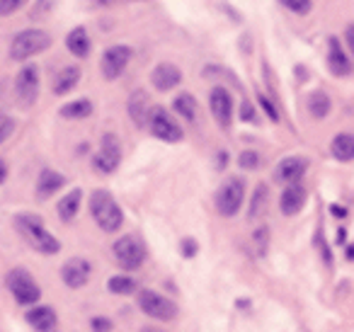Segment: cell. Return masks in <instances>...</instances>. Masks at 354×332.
<instances>
[{
    "mask_svg": "<svg viewBox=\"0 0 354 332\" xmlns=\"http://www.w3.org/2000/svg\"><path fill=\"white\" fill-rule=\"evenodd\" d=\"M183 255H185V257H194V255H197V243H194V240H185V243H183Z\"/></svg>",
    "mask_w": 354,
    "mask_h": 332,
    "instance_id": "ab89813d",
    "label": "cell"
},
{
    "mask_svg": "<svg viewBox=\"0 0 354 332\" xmlns=\"http://www.w3.org/2000/svg\"><path fill=\"white\" fill-rule=\"evenodd\" d=\"M27 0H0V15H12L15 10H20Z\"/></svg>",
    "mask_w": 354,
    "mask_h": 332,
    "instance_id": "d6a6232c",
    "label": "cell"
},
{
    "mask_svg": "<svg viewBox=\"0 0 354 332\" xmlns=\"http://www.w3.org/2000/svg\"><path fill=\"white\" fill-rule=\"evenodd\" d=\"M344 39H347V44H349V51L354 54V25L347 27V32H344Z\"/></svg>",
    "mask_w": 354,
    "mask_h": 332,
    "instance_id": "60d3db41",
    "label": "cell"
},
{
    "mask_svg": "<svg viewBox=\"0 0 354 332\" xmlns=\"http://www.w3.org/2000/svg\"><path fill=\"white\" fill-rule=\"evenodd\" d=\"M330 151H333V156L337 158L339 163L354 160V136L352 133H337V136L333 138Z\"/></svg>",
    "mask_w": 354,
    "mask_h": 332,
    "instance_id": "7402d4cb",
    "label": "cell"
},
{
    "mask_svg": "<svg viewBox=\"0 0 354 332\" xmlns=\"http://www.w3.org/2000/svg\"><path fill=\"white\" fill-rule=\"evenodd\" d=\"M66 44H68L71 54L78 56V59H85V56L90 54V37H88V32H85V27H75L68 35V39H66Z\"/></svg>",
    "mask_w": 354,
    "mask_h": 332,
    "instance_id": "603a6c76",
    "label": "cell"
},
{
    "mask_svg": "<svg viewBox=\"0 0 354 332\" xmlns=\"http://www.w3.org/2000/svg\"><path fill=\"white\" fill-rule=\"evenodd\" d=\"M27 322L39 332H51L56 327V313L51 306H37L27 313Z\"/></svg>",
    "mask_w": 354,
    "mask_h": 332,
    "instance_id": "d6986e66",
    "label": "cell"
},
{
    "mask_svg": "<svg viewBox=\"0 0 354 332\" xmlns=\"http://www.w3.org/2000/svg\"><path fill=\"white\" fill-rule=\"evenodd\" d=\"M49 44H51V37L44 30H25L12 37L10 56L15 61H27L35 54H39V51L49 49Z\"/></svg>",
    "mask_w": 354,
    "mask_h": 332,
    "instance_id": "3957f363",
    "label": "cell"
},
{
    "mask_svg": "<svg viewBox=\"0 0 354 332\" xmlns=\"http://www.w3.org/2000/svg\"><path fill=\"white\" fill-rule=\"evenodd\" d=\"M90 114H93L90 100H75V102H68L66 107H61V117L64 119H85Z\"/></svg>",
    "mask_w": 354,
    "mask_h": 332,
    "instance_id": "484cf974",
    "label": "cell"
},
{
    "mask_svg": "<svg viewBox=\"0 0 354 332\" xmlns=\"http://www.w3.org/2000/svg\"><path fill=\"white\" fill-rule=\"evenodd\" d=\"M209 107H212V114L221 127H228L231 124V117H233V100H231V93L221 85L209 93Z\"/></svg>",
    "mask_w": 354,
    "mask_h": 332,
    "instance_id": "7c38bea8",
    "label": "cell"
},
{
    "mask_svg": "<svg viewBox=\"0 0 354 332\" xmlns=\"http://www.w3.org/2000/svg\"><path fill=\"white\" fill-rule=\"evenodd\" d=\"M90 3L97 8H112V6H122V3H131V0H90Z\"/></svg>",
    "mask_w": 354,
    "mask_h": 332,
    "instance_id": "f35d334b",
    "label": "cell"
},
{
    "mask_svg": "<svg viewBox=\"0 0 354 332\" xmlns=\"http://www.w3.org/2000/svg\"><path fill=\"white\" fill-rule=\"evenodd\" d=\"M306 187H301L299 182L296 185H289L284 192H281V199H279V206H281V214L284 216H294L304 209L306 204Z\"/></svg>",
    "mask_w": 354,
    "mask_h": 332,
    "instance_id": "2e32d148",
    "label": "cell"
},
{
    "mask_svg": "<svg viewBox=\"0 0 354 332\" xmlns=\"http://www.w3.org/2000/svg\"><path fill=\"white\" fill-rule=\"evenodd\" d=\"M308 112L313 114L315 119H323V117H328V112H330V98L325 93H310V98H308Z\"/></svg>",
    "mask_w": 354,
    "mask_h": 332,
    "instance_id": "83f0119b",
    "label": "cell"
},
{
    "mask_svg": "<svg viewBox=\"0 0 354 332\" xmlns=\"http://www.w3.org/2000/svg\"><path fill=\"white\" fill-rule=\"evenodd\" d=\"M151 83L165 93V90H172L175 85L183 83V71L172 64H158L151 73Z\"/></svg>",
    "mask_w": 354,
    "mask_h": 332,
    "instance_id": "9a60e30c",
    "label": "cell"
},
{
    "mask_svg": "<svg viewBox=\"0 0 354 332\" xmlns=\"http://www.w3.org/2000/svg\"><path fill=\"white\" fill-rule=\"evenodd\" d=\"M267 245H270V228H267V225H260V228L252 233V250H255L257 257H265Z\"/></svg>",
    "mask_w": 354,
    "mask_h": 332,
    "instance_id": "f546056e",
    "label": "cell"
},
{
    "mask_svg": "<svg viewBox=\"0 0 354 332\" xmlns=\"http://www.w3.org/2000/svg\"><path fill=\"white\" fill-rule=\"evenodd\" d=\"M37 95H39V68L35 64H27L25 68H20V73L15 78L17 104L32 107L37 102Z\"/></svg>",
    "mask_w": 354,
    "mask_h": 332,
    "instance_id": "ba28073f",
    "label": "cell"
},
{
    "mask_svg": "<svg viewBox=\"0 0 354 332\" xmlns=\"http://www.w3.org/2000/svg\"><path fill=\"white\" fill-rule=\"evenodd\" d=\"M90 272H93V267H90V262L85 257H71L68 262L61 267V277H64L66 286H71V288L85 286L90 279Z\"/></svg>",
    "mask_w": 354,
    "mask_h": 332,
    "instance_id": "4fadbf2b",
    "label": "cell"
},
{
    "mask_svg": "<svg viewBox=\"0 0 354 332\" xmlns=\"http://www.w3.org/2000/svg\"><path fill=\"white\" fill-rule=\"evenodd\" d=\"M245 199V182L243 177H228L216 192V209L221 216H236Z\"/></svg>",
    "mask_w": 354,
    "mask_h": 332,
    "instance_id": "5b68a950",
    "label": "cell"
},
{
    "mask_svg": "<svg viewBox=\"0 0 354 332\" xmlns=\"http://www.w3.org/2000/svg\"><path fill=\"white\" fill-rule=\"evenodd\" d=\"M51 3H54V0H39V3H37L39 8H37V10L32 12V17H44L46 12L51 10Z\"/></svg>",
    "mask_w": 354,
    "mask_h": 332,
    "instance_id": "8d00e7d4",
    "label": "cell"
},
{
    "mask_svg": "<svg viewBox=\"0 0 354 332\" xmlns=\"http://www.w3.org/2000/svg\"><path fill=\"white\" fill-rule=\"evenodd\" d=\"M90 211H93L95 223H97L104 233H114V230L122 228L124 214L107 190H95L93 192V196H90Z\"/></svg>",
    "mask_w": 354,
    "mask_h": 332,
    "instance_id": "6da1fadb",
    "label": "cell"
},
{
    "mask_svg": "<svg viewBox=\"0 0 354 332\" xmlns=\"http://www.w3.org/2000/svg\"><path fill=\"white\" fill-rule=\"evenodd\" d=\"M175 112L187 119V122H194L197 119V100L187 93L180 95V98H175Z\"/></svg>",
    "mask_w": 354,
    "mask_h": 332,
    "instance_id": "4316f807",
    "label": "cell"
},
{
    "mask_svg": "<svg viewBox=\"0 0 354 332\" xmlns=\"http://www.w3.org/2000/svg\"><path fill=\"white\" fill-rule=\"evenodd\" d=\"M80 199H83L80 190L68 192L64 199H59V216H61V219H64V221H73L75 214H78V209H80Z\"/></svg>",
    "mask_w": 354,
    "mask_h": 332,
    "instance_id": "d4e9b609",
    "label": "cell"
},
{
    "mask_svg": "<svg viewBox=\"0 0 354 332\" xmlns=\"http://www.w3.org/2000/svg\"><path fill=\"white\" fill-rule=\"evenodd\" d=\"M6 284H8V288H10L12 298H15L17 303H22V306H32V303H37L41 296L39 284H37L35 279H32V274L22 267L10 269L6 277Z\"/></svg>",
    "mask_w": 354,
    "mask_h": 332,
    "instance_id": "277c9868",
    "label": "cell"
},
{
    "mask_svg": "<svg viewBox=\"0 0 354 332\" xmlns=\"http://www.w3.org/2000/svg\"><path fill=\"white\" fill-rule=\"evenodd\" d=\"M12 129H15V124H12V119H10V117H3V131H0V141L6 143L8 138H10Z\"/></svg>",
    "mask_w": 354,
    "mask_h": 332,
    "instance_id": "d590c367",
    "label": "cell"
},
{
    "mask_svg": "<svg viewBox=\"0 0 354 332\" xmlns=\"http://www.w3.org/2000/svg\"><path fill=\"white\" fill-rule=\"evenodd\" d=\"M238 163H241V167H245V170H255V167L260 165V156H257L255 151H245V153H241Z\"/></svg>",
    "mask_w": 354,
    "mask_h": 332,
    "instance_id": "1f68e13d",
    "label": "cell"
},
{
    "mask_svg": "<svg viewBox=\"0 0 354 332\" xmlns=\"http://www.w3.org/2000/svg\"><path fill=\"white\" fill-rule=\"evenodd\" d=\"M112 252L122 269H138L146 262V245H143L136 235H124V238H119L117 243H114Z\"/></svg>",
    "mask_w": 354,
    "mask_h": 332,
    "instance_id": "8992f818",
    "label": "cell"
},
{
    "mask_svg": "<svg viewBox=\"0 0 354 332\" xmlns=\"http://www.w3.org/2000/svg\"><path fill=\"white\" fill-rule=\"evenodd\" d=\"M328 68L333 71L335 75L352 73V64H349L347 54H344L342 44H339V39H335V37H330V42H328Z\"/></svg>",
    "mask_w": 354,
    "mask_h": 332,
    "instance_id": "e0dca14e",
    "label": "cell"
},
{
    "mask_svg": "<svg viewBox=\"0 0 354 332\" xmlns=\"http://www.w3.org/2000/svg\"><path fill=\"white\" fill-rule=\"evenodd\" d=\"M64 175H59V172L54 170H44L39 175V182H37V196L39 199H49L54 192H59L61 187H64Z\"/></svg>",
    "mask_w": 354,
    "mask_h": 332,
    "instance_id": "44dd1931",
    "label": "cell"
},
{
    "mask_svg": "<svg viewBox=\"0 0 354 332\" xmlns=\"http://www.w3.org/2000/svg\"><path fill=\"white\" fill-rule=\"evenodd\" d=\"M241 117H243V122H255V109L250 107V102H243Z\"/></svg>",
    "mask_w": 354,
    "mask_h": 332,
    "instance_id": "74e56055",
    "label": "cell"
},
{
    "mask_svg": "<svg viewBox=\"0 0 354 332\" xmlns=\"http://www.w3.org/2000/svg\"><path fill=\"white\" fill-rule=\"evenodd\" d=\"M119 163H122V148H119L117 136H112V133H104L102 143H100L97 156H95V160H93L95 170H100V172H104V175H109V172L117 170Z\"/></svg>",
    "mask_w": 354,
    "mask_h": 332,
    "instance_id": "30bf717a",
    "label": "cell"
},
{
    "mask_svg": "<svg viewBox=\"0 0 354 332\" xmlns=\"http://www.w3.org/2000/svg\"><path fill=\"white\" fill-rule=\"evenodd\" d=\"M308 170V160L299 156L284 158L279 165L274 167V180L281 182V185H296V182L304 177V172Z\"/></svg>",
    "mask_w": 354,
    "mask_h": 332,
    "instance_id": "5bb4252c",
    "label": "cell"
},
{
    "mask_svg": "<svg viewBox=\"0 0 354 332\" xmlns=\"http://www.w3.org/2000/svg\"><path fill=\"white\" fill-rule=\"evenodd\" d=\"M260 104L265 107V112H267V117L272 119V122H279V114H277V107L270 102V100L265 98V95H260Z\"/></svg>",
    "mask_w": 354,
    "mask_h": 332,
    "instance_id": "836d02e7",
    "label": "cell"
},
{
    "mask_svg": "<svg viewBox=\"0 0 354 332\" xmlns=\"http://www.w3.org/2000/svg\"><path fill=\"white\" fill-rule=\"evenodd\" d=\"M107 286H109V291L119 293V296H129V293L136 291V282H133L131 277H112Z\"/></svg>",
    "mask_w": 354,
    "mask_h": 332,
    "instance_id": "f1b7e54d",
    "label": "cell"
},
{
    "mask_svg": "<svg viewBox=\"0 0 354 332\" xmlns=\"http://www.w3.org/2000/svg\"><path fill=\"white\" fill-rule=\"evenodd\" d=\"M93 332H112V322H109L107 317H95Z\"/></svg>",
    "mask_w": 354,
    "mask_h": 332,
    "instance_id": "e575fe53",
    "label": "cell"
},
{
    "mask_svg": "<svg viewBox=\"0 0 354 332\" xmlns=\"http://www.w3.org/2000/svg\"><path fill=\"white\" fill-rule=\"evenodd\" d=\"M129 61H131V49L124 44H117V46H109L102 56V75L107 80H117L119 75L127 71Z\"/></svg>",
    "mask_w": 354,
    "mask_h": 332,
    "instance_id": "8fae6325",
    "label": "cell"
},
{
    "mask_svg": "<svg viewBox=\"0 0 354 332\" xmlns=\"http://www.w3.org/2000/svg\"><path fill=\"white\" fill-rule=\"evenodd\" d=\"M279 3L286 8V10L296 12V15H306V12H310V8H313L310 0H279Z\"/></svg>",
    "mask_w": 354,
    "mask_h": 332,
    "instance_id": "4dcf8cb0",
    "label": "cell"
},
{
    "mask_svg": "<svg viewBox=\"0 0 354 332\" xmlns=\"http://www.w3.org/2000/svg\"><path fill=\"white\" fill-rule=\"evenodd\" d=\"M267 201H270V190L267 185H257L255 192H252V199H250V209H248V219L255 221V219H262L267 209Z\"/></svg>",
    "mask_w": 354,
    "mask_h": 332,
    "instance_id": "cb8c5ba5",
    "label": "cell"
},
{
    "mask_svg": "<svg viewBox=\"0 0 354 332\" xmlns=\"http://www.w3.org/2000/svg\"><path fill=\"white\" fill-rule=\"evenodd\" d=\"M138 308L146 313L148 317H156V320H172L177 315V306L170 301V298L160 296V293L151 291V288H143L138 291Z\"/></svg>",
    "mask_w": 354,
    "mask_h": 332,
    "instance_id": "52a82bcc",
    "label": "cell"
},
{
    "mask_svg": "<svg viewBox=\"0 0 354 332\" xmlns=\"http://www.w3.org/2000/svg\"><path fill=\"white\" fill-rule=\"evenodd\" d=\"M129 114H131V122L136 127H146L148 117H151V107H148V95L143 90H136V93L129 98Z\"/></svg>",
    "mask_w": 354,
    "mask_h": 332,
    "instance_id": "ac0fdd59",
    "label": "cell"
},
{
    "mask_svg": "<svg viewBox=\"0 0 354 332\" xmlns=\"http://www.w3.org/2000/svg\"><path fill=\"white\" fill-rule=\"evenodd\" d=\"M80 80V68L78 66H66V68H61L59 73H56L54 78V93L56 95H66L71 93V90L78 85Z\"/></svg>",
    "mask_w": 354,
    "mask_h": 332,
    "instance_id": "ffe728a7",
    "label": "cell"
},
{
    "mask_svg": "<svg viewBox=\"0 0 354 332\" xmlns=\"http://www.w3.org/2000/svg\"><path fill=\"white\" fill-rule=\"evenodd\" d=\"M143 332H160V330H156V327H146Z\"/></svg>",
    "mask_w": 354,
    "mask_h": 332,
    "instance_id": "b9f144b4",
    "label": "cell"
},
{
    "mask_svg": "<svg viewBox=\"0 0 354 332\" xmlns=\"http://www.w3.org/2000/svg\"><path fill=\"white\" fill-rule=\"evenodd\" d=\"M15 225L22 235L27 238V243L37 250V252H44V255H54L59 252V240L46 230V225L41 223V219L37 216H30V214H22V216H15Z\"/></svg>",
    "mask_w": 354,
    "mask_h": 332,
    "instance_id": "7a4b0ae2",
    "label": "cell"
},
{
    "mask_svg": "<svg viewBox=\"0 0 354 332\" xmlns=\"http://www.w3.org/2000/svg\"><path fill=\"white\" fill-rule=\"evenodd\" d=\"M148 129H151L153 136L160 138V141H167V143L183 141V129H180V124H177L162 107H153L151 109V117H148Z\"/></svg>",
    "mask_w": 354,
    "mask_h": 332,
    "instance_id": "9c48e42d",
    "label": "cell"
}]
</instances>
